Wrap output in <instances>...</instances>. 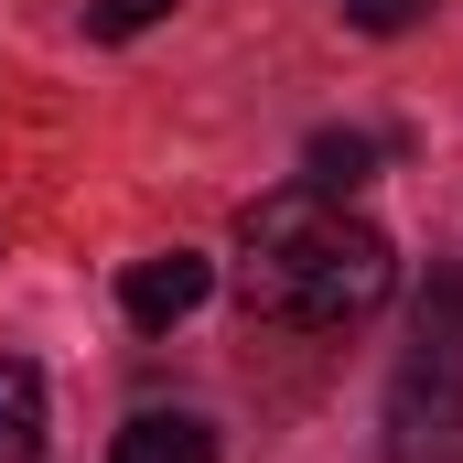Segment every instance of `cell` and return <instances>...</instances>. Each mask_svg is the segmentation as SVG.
Wrapping results in <instances>:
<instances>
[{
    "label": "cell",
    "mask_w": 463,
    "mask_h": 463,
    "mask_svg": "<svg viewBox=\"0 0 463 463\" xmlns=\"http://www.w3.org/2000/svg\"><path fill=\"white\" fill-rule=\"evenodd\" d=\"M399 280V248L345 216L335 194L313 184H280L237 216V291L259 324H291V335H355Z\"/></svg>",
    "instance_id": "cell-1"
},
{
    "label": "cell",
    "mask_w": 463,
    "mask_h": 463,
    "mask_svg": "<svg viewBox=\"0 0 463 463\" xmlns=\"http://www.w3.org/2000/svg\"><path fill=\"white\" fill-rule=\"evenodd\" d=\"M388 463H463V269L420 291V335L388 377Z\"/></svg>",
    "instance_id": "cell-2"
},
{
    "label": "cell",
    "mask_w": 463,
    "mask_h": 463,
    "mask_svg": "<svg viewBox=\"0 0 463 463\" xmlns=\"http://www.w3.org/2000/svg\"><path fill=\"white\" fill-rule=\"evenodd\" d=\"M205 291H216V269H205L194 248H162V259H129V269H118V313H129L140 335H173Z\"/></svg>",
    "instance_id": "cell-3"
},
{
    "label": "cell",
    "mask_w": 463,
    "mask_h": 463,
    "mask_svg": "<svg viewBox=\"0 0 463 463\" xmlns=\"http://www.w3.org/2000/svg\"><path fill=\"white\" fill-rule=\"evenodd\" d=\"M109 463H216V431H205L194 410H140L109 442Z\"/></svg>",
    "instance_id": "cell-4"
},
{
    "label": "cell",
    "mask_w": 463,
    "mask_h": 463,
    "mask_svg": "<svg viewBox=\"0 0 463 463\" xmlns=\"http://www.w3.org/2000/svg\"><path fill=\"white\" fill-rule=\"evenodd\" d=\"M0 463H43V366L0 355Z\"/></svg>",
    "instance_id": "cell-5"
},
{
    "label": "cell",
    "mask_w": 463,
    "mask_h": 463,
    "mask_svg": "<svg viewBox=\"0 0 463 463\" xmlns=\"http://www.w3.org/2000/svg\"><path fill=\"white\" fill-rule=\"evenodd\" d=\"M366 173H377V140H366V129H313V151H302V184H313V194L345 205Z\"/></svg>",
    "instance_id": "cell-6"
},
{
    "label": "cell",
    "mask_w": 463,
    "mask_h": 463,
    "mask_svg": "<svg viewBox=\"0 0 463 463\" xmlns=\"http://www.w3.org/2000/svg\"><path fill=\"white\" fill-rule=\"evenodd\" d=\"M151 22H173V0H98V11H87L98 43H129V33H151Z\"/></svg>",
    "instance_id": "cell-7"
},
{
    "label": "cell",
    "mask_w": 463,
    "mask_h": 463,
    "mask_svg": "<svg viewBox=\"0 0 463 463\" xmlns=\"http://www.w3.org/2000/svg\"><path fill=\"white\" fill-rule=\"evenodd\" d=\"M335 11H345L355 33H410V22H420L431 0H335Z\"/></svg>",
    "instance_id": "cell-8"
}]
</instances>
